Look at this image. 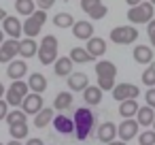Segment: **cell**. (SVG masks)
Returning <instances> with one entry per match:
<instances>
[{"label": "cell", "instance_id": "49", "mask_svg": "<svg viewBox=\"0 0 155 145\" xmlns=\"http://www.w3.org/2000/svg\"><path fill=\"white\" fill-rule=\"evenodd\" d=\"M2 96H5V85L0 83V98H2Z\"/></svg>", "mask_w": 155, "mask_h": 145}, {"label": "cell", "instance_id": "13", "mask_svg": "<svg viewBox=\"0 0 155 145\" xmlns=\"http://www.w3.org/2000/svg\"><path fill=\"white\" fill-rule=\"evenodd\" d=\"M72 34H74L77 39L87 41V39L94 36V26H91L89 22H74V24H72Z\"/></svg>", "mask_w": 155, "mask_h": 145}, {"label": "cell", "instance_id": "43", "mask_svg": "<svg viewBox=\"0 0 155 145\" xmlns=\"http://www.w3.org/2000/svg\"><path fill=\"white\" fill-rule=\"evenodd\" d=\"M147 32H149V36L155 34V19H151V22L147 24Z\"/></svg>", "mask_w": 155, "mask_h": 145}, {"label": "cell", "instance_id": "52", "mask_svg": "<svg viewBox=\"0 0 155 145\" xmlns=\"http://www.w3.org/2000/svg\"><path fill=\"white\" fill-rule=\"evenodd\" d=\"M149 2H151V5H153V7H155V0H149Z\"/></svg>", "mask_w": 155, "mask_h": 145}, {"label": "cell", "instance_id": "38", "mask_svg": "<svg viewBox=\"0 0 155 145\" xmlns=\"http://www.w3.org/2000/svg\"><path fill=\"white\" fill-rule=\"evenodd\" d=\"M98 88L100 90H113L115 88V79L113 77H98Z\"/></svg>", "mask_w": 155, "mask_h": 145}, {"label": "cell", "instance_id": "20", "mask_svg": "<svg viewBox=\"0 0 155 145\" xmlns=\"http://www.w3.org/2000/svg\"><path fill=\"white\" fill-rule=\"evenodd\" d=\"M136 111H138V102H136V98H130V100L119 102V115H121L123 119L134 117V115H136Z\"/></svg>", "mask_w": 155, "mask_h": 145}, {"label": "cell", "instance_id": "44", "mask_svg": "<svg viewBox=\"0 0 155 145\" xmlns=\"http://www.w3.org/2000/svg\"><path fill=\"white\" fill-rule=\"evenodd\" d=\"M26 145H45V143H43L41 139H28V143H26Z\"/></svg>", "mask_w": 155, "mask_h": 145}, {"label": "cell", "instance_id": "17", "mask_svg": "<svg viewBox=\"0 0 155 145\" xmlns=\"http://www.w3.org/2000/svg\"><path fill=\"white\" fill-rule=\"evenodd\" d=\"M28 88H30L32 92H36V94L45 92V90H47V79H45V75H41V73H32L30 79H28Z\"/></svg>", "mask_w": 155, "mask_h": 145}, {"label": "cell", "instance_id": "25", "mask_svg": "<svg viewBox=\"0 0 155 145\" xmlns=\"http://www.w3.org/2000/svg\"><path fill=\"white\" fill-rule=\"evenodd\" d=\"M15 11L24 17H30L36 11V2L34 0H15Z\"/></svg>", "mask_w": 155, "mask_h": 145}, {"label": "cell", "instance_id": "2", "mask_svg": "<svg viewBox=\"0 0 155 145\" xmlns=\"http://www.w3.org/2000/svg\"><path fill=\"white\" fill-rule=\"evenodd\" d=\"M127 19L132 22V24H149L151 19H153V5L151 2H142L140 5H136V7H130V11H127Z\"/></svg>", "mask_w": 155, "mask_h": 145}, {"label": "cell", "instance_id": "6", "mask_svg": "<svg viewBox=\"0 0 155 145\" xmlns=\"http://www.w3.org/2000/svg\"><path fill=\"white\" fill-rule=\"evenodd\" d=\"M117 136H121V141H130V139H136L138 136V122L136 119H132V117H127V119H123L119 126H117Z\"/></svg>", "mask_w": 155, "mask_h": 145}, {"label": "cell", "instance_id": "39", "mask_svg": "<svg viewBox=\"0 0 155 145\" xmlns=\"http://www.w3.org/2000/svg\"><path fill=\"white\" fill-rule=\"evenodd\" d=\"M100 2H102V0H81V9H83L85 13H89V11H91L94 7H98Z\"/></svg>", "mask_w": 155, "mask_h": 145}, {"label": "cell", "instance_id": "50", "mask_svg": "<svg viewBox=\"0 0 155 145\" xmlns=\"http://www.w3.org/2000/svg\"><path fill=\"white\" fill-rule=\"evenodd\" d=\"M149 39H151V45H153V47H155V34H151V36H149Z\"/></svg>", "mask_w": 155, "mask_h": 145}, {"label": "cell", "instance_id": "8", "mask_svg": "<svg viewBox=\"0 0 155 145\" xmlns=\"http://www.w3.org/2000/svg\"><path fill=\"white\" fill-rule=\"evenodd\" d=\"M17 51H19V41L17 39H9V41H2L0 43V62H11L15 56H17Z\"/></svg>", "mask_w": 155, "mask_h": 145}, {"label": "cell", "instance_id": "23", "mask_svg": "<svg viewBox=\"0 0 155 145\" xmlns=\"http://www.w3.org/2000/svg\"><path fill=\"white\" fill-rule=\"evenodd\" d=\"M96 73H98V77H113V79H115L117 66H115L113 62H108V60H100V62L96 64Z\"/></svg>", "mask_w": 155, "mask_h": 145}, {"label": "cell", "instance_id": "11", "mask_svg": "<svg viewBox=\"0 0 155 145\" xmlns=\"http://www.w3.org/2000/svg\"><path fill=\"white\" fill-rule=\"evenodd\" d=\"M87 54L91 56V58H100L104 51H106V43H104V39H100V36H91V39H87Z\"/></svg>", "mask_w": 155, "mask_h": 145}, {"label": "cell", "instance_id": "21", "mask_svg": "<svg viewBox=\"0 0 155 145\" xmlns=\"http://www.w3.org/2000/svg\"><path fill=\"white\" fill-rule=\"evenodd\" d=\"M51 119H53V109H51V107H43V109L34 115V126H36V128H45L47 124H51Z\"/></svg>", "mask_w": 155, "mask_h": 145}, {"label": "cell", "instance_id": "14", "mask_svg": "<svg viewBox=\"0 0 155 145\" xmlns=\"http://www.w3.org/2000/svg\"><path fill=\"white\" fill-rule=\"evenodd\" d=\"M26 73H28V66H26V62H24V60H11V62H9L7 75H9L13 81H15V79H21Z\"/></svg>", "mask_w": 155, "mask_h": 145}, {"label": "cell", "instance_id": "34", "mask_svg": "<svg viewBox=\"0 0 155 145\" xmlns=\"http://www.w3.org/2000/svg\"><path fill=\"white\" fill-rule=\"evenodd\" d=\"M140 145H155V130H147L140 132V136H136Z\"/></svg>", "mask_w": 155, "mask_h": 145}, {"label": "cell", "instance_id": "40", "mask_svg": "<svg viewBox=\"0 0 155 145\" xmlns=\"http://www.w3.org/2000/svg\"><path fill=\"white\" fill-rule=\"evenodd\" d=\"M144 100H147V105H149L151 109H155V88H149V90H147Z\"/></svg>", "mask_w": 155, "mask_h": 145}, {"label": "cell", "instance_id": "18", "mask_svg": "<svg viewBox=\"0 0 155 145\" xmlns=\"http://www.w3.org/2000/svg\"><path fill=\"white\" fill-rule=\"evenodd\" d=\"M83 98L87 105H100L102 102V90L98 85H87L83 90Z\"/></svg>", "mask_w": 155, "mask_h": 145}, {"label": "cell", "instance_id": "41", "mask_svg": "<svg viewBox=\"0 0 155 145\" xmlns=\"http://www.w3.org/2000/svg\"><path fill=\"white\" fill-rule=\"evenodd\" d=\"M55 5V0H38V9L41 11H47V9H51Z\"/></svg>", "mask_w": 155, "mask_h": 145}, {"label": "cell", "instance_id": "3", "mask_svg": "<svg viewBox=\"0 0 155 145\" xmlns=\"http://www.w3.org/2000/svg\"><path fill=\"white\" fill-rule=\"evenodd\" d=\"M45 22H47V13L38 9V11H34L30 17H26V22H24V26H21V32L28 34L30 39H34V36L41 32V28H43Z\"/></svg>", "mask_w": 155, "mask_h": 145}, {"label": "cell", "instance_id": "54", "mask_svg": "<svg viewBox=\"0 0 155 145\" xmlns=\"http://www.w3.org/2000/svg\"><path fill=\"white\" fill-rule=\"evenodd\" d=\"M0 145H2V143H0Z\"/></svg>", "mask_w": 155, "mask_h": 145}, {"label": "cell", "instance_id": "37", "mask_svg": "<svg viewBox=\"0 0 155 145\" xmlns=\"http://www.w3.org/2000/svg\"><path fill=\"white\" fill-rule=\"evenodd\" d=\"M41 47H49V49H58V39L53 34H45L41 41Z\"/></svg>", "mask_w": 155, "mask_h": 145}, {"label": "cell", "instance_id": "4", "mask_svg": "<svg viewBox=\"0 0 155 145\" xmlns=\"http://www.w3.org/2000/svg\"><path fill=\"white\" fill-rule=\"evenodd\" d=\"M138 39V30L134 26H117L110 30V41L117 45H130Z\"/></svg>", "mask_w": 155, "mask_h": 145}, {"label": "cell", "instance_id": "19", "mask_svg": "<svg viewBox=\"0 0 155 145\" xmlns=\"http://www.w3.org/2000/svg\"><path fill=\"white\" fill-rule=\"evenodd\" d=\"M134 60H136L138 64H149V62L153 60L151 47H147V45H136V47H134Z\"/></svg>", "mask_w": 155, "mask_h": 145}, {"label": "cell", "instance_id": "29", "mask_svg": "<svg viewBox=\"0 0 155 145\" xmlns=\"http://www.w3.org/2000/svg\"><path fill=\"white\" fill-rule=\"evenodd\" d=\"M9 134L13 136V139H24V136H28V124L26 122H17V124H11L9 126Z\"/></svg>", "mask_w": 155, "mask_h": 145}, {"label": "cell", "instance_id": "22", "mask_svg": "<svg viewBox=\"0 0 155 145\" xmlns=\"http://www.w3.org/2000/svg\"><path fill=\"white\" fill-rule=\"evenodd\" d=\"M53 73H55L58 77H68V75L72 73V60H70V58H58Z\"/></svg>", "mask_w": 155, "mask_h": 145}, {"label": "cell", "instance_id": "46", "mask_svg": "<svg viewBox=\"0 0 155 145\" xmlns=\"http://www.w3.org/2000/svg\"><path fill=\"white\" fill-rule=\"evenodd\" d=\"M106 145H125V141H110V143H106Z\"/></svg>", "mask_w": 155, "mask_h": 145}, {"label": "cell", "instance_id": "45", "mask_svg": "<svg viewBox=\"0 0 155 145\" xmlns=\"http://www.w3.org/2000/svg\"><path fill=\"white\" fill-rule=\"evenodd\" d=\"M125 2H127L130 7H136V5H140V2H142V0H125Z\"/></svg>", "mask_w": 155, "mask_h": 145}, {"label": "cell", "instance_id": "24", "mask_svg": "<svg viewBox=\"0 0 155 145\" xmlns=\"http://www.w3.org/2000/svg\"><path fill=\"white\" fill-rule=\"evenodd\" d=\"M136 122H138V126H149V124H153V117H155V111L147 105V107H138V111H136Z\"/></svg>", "mask_w": 155, "mask_h": 145}, {"label": "cell", "instance_id": "47", "mask_svg": "<svg viewBox=\"0 0 155 145\" xmlns=\"http://www.w3.org/2000/svg\"><path fill=\"white\" fill-rule=\"evenodd\" d=\"M5 17H7V11H5V9H0V22H2Z\"/></svg>", "mask_w": 155, "mask_h": 145}, {"label": "cell", "instance_id": "31", "mask_svg": "<svg viewBox=\"0 0 155 145\" xmlns=\"http://www.w3.org/2000/svg\"><path fill=\"white\" fill-rule=\"evenodd\" d=\"M9 90L17 92V94H19V96H24V98L30 94V88H28V83H26V81H21V79H15V81L9 85Z\"/></svg>", "mask_w": 155, "mask_h": 145}, {"label": "cell", "instance_id": "36", "mask_svg": "<svg viewBox=\"0 0 155 145\" xmlns=\"http://www.w3.org/2000/svg\"><path fill=\"white\" fill-rule=\"evenodd\" d=\"M7 105H13V107H21V100H24V96H19L17 92H13V90H7Z\"/></svg>", "mask_w": 155, "mask_h": 145}, {"label": "cell", "instance_id": "10", "mask_svg": "<svg viewBox=\"0 0 155 145\" xmlns=\"http://www.w3.org/2000/svg\"><path fill=\"white\" fill-rule=\"evenodd\" d=\"M87 85H89V79L85 73H70L68 75V88L72 92H83Z\"/></svg>", "mask_w": 155, "mask_h": 145}, {"label": "cell", "instance_id": "51", "mask_svg": "<svg viewBox=\"0 0 155 145\" xmlns=\"http://www.w3.org/2000/svg\"><path fill=\"white\" fill-rule=\"evenodd\" d=\"M2 41H5V32H2V30H0V43H2Z\"/></svg>", "mask_w": 155, "mask_h": 145}, {"label": "cell", "instance_id": "1", "mask_svg": "<svg viewBox=\"0 0 155 145\" xmlns=\"http://www.w3.org/2000/svg\"><path fill=\"white\" fill-rule=\"evenodd\" d=\"M72 122H74V132H77V139H87L89 136V132L94 130V124H96V117H94V113L87 109V107H81V109H77L74 111V117H72Z\"/></svg>", "mask_w": 155, "mask_h": 145}, {"label": "cell", "instance_id": "27", "mask_svg": "<svg viewBox=\"0 0 155 145\" xmlns=\"http://www.w3.org/2000/svg\"><path fill=\"white\" fill-rule=\"evenodd\" d=\"M70 105H72V94H70V92H60V94L55 96V100H53V107H55L58 111H66Z\"/></svg>", "mask_w": 155, "mask_h": 145}, {"label": "cell", "instance_id": "5", "mask_svg": "<svg viewBox=\"0 0 155 145\" xmlns=\"http://www.w3.org/2000/svg\"><path fill=\"white\" fill-rule=\"evenodd\" d=\"M140 94V88L138 85H132V83H117L113 88V98L123 102V100H130V98H138Z\"/></svg>", "mask_w": 155, "mask_h": 145}, {"label": "cell", "instance_id": "35", "mask_svg": "<svg viewBox=\"0 0 155 145\" xmlns=\"http://www.w3.org/2000/svg\"><path fill=\"white\" fill-rule=\"evenodd\" d=\"M106 13H108V9H106V7L100 2V5H98V7H94V9H91L87 15H89L91 19H102V17H106Z\"/></svg>", "mask_w": 155, "mask_h": 145}, {"label": "cell", "instance_id": "42", "mask_svg": "<svg viewBox=\"0 0 155 145\" xmlns=\"http://www.w3.org/2000/svg\"><path fill=\"white\" fill-rule=\"evenodd\" d=\"M7 113H9V105H7V100L0 98V119H5Z\"/></svg>", "mask_w": 155, "mask_h": 145}, {"label": "cell", "instance_id": "28", "mask_svg": "<svg viewBox=\"0 0 155 145\" xmlns=\"http://www.w3.org/2000/svg\"><path fill=\"white\" fill-rule=\"evenodd\" d=\"M38 60L43 64H53L58 60V49H49V47H38Z\"/></svg>", "mask_w": 155, "mask_h": 145}, {"label": "cell", "instance_id": "53", "mask_svg": "<svg viewBox=\"0 0 155 145\" xmlns=\"http://www.w3.org/2000/svg\"><path fill=\"white\" fill-rule=\"evenodd\" d=\"M153 130H155V117H153Z\"/></svg>", "mask_w": 155, "mask_h": 145}, {"label": "cell", "instance_id": "7", "mask_svg": "<svg viewBox=\"0 0 155 145\" xmlns=\"http://www.w3.org/2000/svg\"><path fill=\"white\" fill-rule=\"evenodd\" d=\"M41 109H43V96L36 94V92L28 94V96L21 100V111H24L26 115H36Z\"/></svg>", "mask_w": 155, "mask_h": 145}, {"label": "cell", "instance_id": "26", "mask_svg": "<svg viewBox=\"0 0 155 145\" xmlns=\"http://www.w3.org/2000/svg\"><path fill=\"white\" fill-rule=\"evenodd\" d=\"M68 58L72 60V64H85V62H89V60H91V56H89V54H87V49H83V47H72Z\"/></svg>", "mask_w": 155, "mask_h": 145}, {"label": "cell", "instance_id": "32", "mask_svg": "<svg viewBox=\"0 0 155 145\" xmlns=\"http://www.w3.org/2000/svg\"><path fill=\"white\" fill-rule=\"evenodd\" d=\"M5 122L11 126V124H17V122H26V113L24 111H19V109H15V111H9L7 113V117H5Z\"/></svg>", "mask_w": 155, "mask_h": 145}, {"label": "cell", "instance_id": "15", "mask_svg": "<svg viewBox=\"0 0 155 145\" xmlns=\"http://www.w3.org/2000/svg\"><path fill=\"white\" fill-rule=\"evenodd\" d=\"M115 136H117V126L113 122H104L98 128V139L102 143H110V141H115Z\"/></svg>", "mask_w": 155, "mask_h": 145}, {"label": "cell", "instance_id": "33", "mask_svg": "<svg viewBox=\"0 0 155 145\" xmlns=\"http://www.w3.org/2000/svg\"><path fill=\"white\" fill-rule=\"evenodd\" d=\"M142 83L144 85H155V66H149V68H144L142 71Z\"/></svg>", "mask_w": 155, "mask_h": 145}, {"label": "cell", "instance_id": "48", "mask_svg": "<svg viewBox=\"0 0 155 145\" xmlns=\"http://www.w3.org/2000/svg\"><path fill=\"white\" fill-rule=\"evenodd\" d=\"M7 145H21V143H19V141H17V139H13V141H9V143H7Z\"/></svg>", "mask_w": 155, "mask_h": 145}, {"label": "cell", "instance_id": "16", "mask_svg": "<svg viewBox=\"0 0 155 145\" xmlns=\"http://www.w3.org/2000/svg\"><path fill=\"white\" fill-rule=\"evenodd\" d=\"M36 51H38V45H36V41L34 39H24V41H19V56L21 58H32V56H36Z\"/></svg>", "mask_w": 155, "mask_h": 145}, {"label": "cell", "instance_id": "9", "mask_svg": "<svg viewBox=\"0 0 155 145\" xmlns=\"http://www.w3.org/2000/svg\"><path fill=\"white\" fill-rule=\"evenodd\" d=\"M2 32L5 34H9L11 39H17L19 41V36H21V22L17 19V17H11V15H7L5 19H2Z\"/></svg>", "mask_w": 155, "mask_h": 145}, {"label": "cell", "instance_id": "12", "mask_svg": "<svg viewBox=\"0 0 155 145\" xmlns=\"http://www.w3.org/2000/svg\"><path fill=\"white\" fill-rule=\"evenodd\" d=\"M51 122H53L55 130L62 132V134H72V130H74V122H72V117H68V115H55Z\"/></svg>", "mask_w": 155, "mask_h": 145}, {"label": "cell", "instance_id": "30", "mask_svg": "<svg viewBox=\"0 0 155 145\" xmlns=\"http://www.w3.org/2000/svg\"><path fill=\"white\" fill-rule=\"evenodd\" d=\"M53 24H55L58 28H70V26L74 24V17H72L70 13H58V15L53 17Z\"/></svg>", "mask_w": 155, "mask_h": 145}]
</instances>
